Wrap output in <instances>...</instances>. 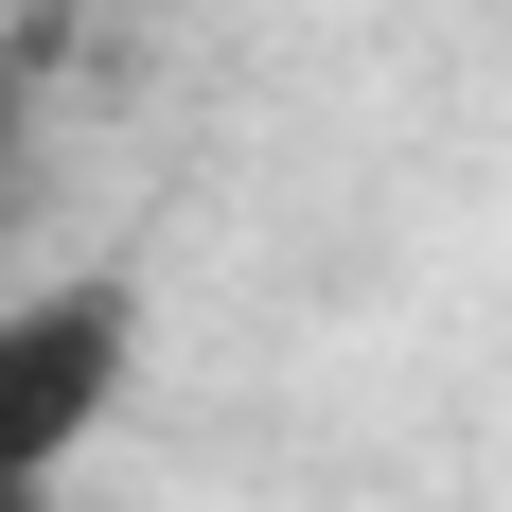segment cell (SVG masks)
I'll return each instance as SVG.
<instances>
[{
	"instance_id": "6da1fadb",
	"label": "cell",
	"mask_w": 512,
	"mask_h": 512,
	"mask_svg": "<svg viewBox=\"0 0 512 512\" xmlns=\"http://www.w3.org/2000/svg\"><path fill=\"white\" fill-rule=\"evenodd\" d=\"M124 371H142V283L124 265H71L36 301H0V512H53V477L124 407Z\"/></svg>"
},
{
	"instance_id": "7a4b0ae2",
	"label": "cell",
	"mask_w": 512,
	"mask_h": 512,
	"mask_svg": "<svg viewBox=\"0 0 512 512\" xmlns=\"http://www.w3.org/2000/svg\"><path fill=\"white\" fill-rule=\"evenodd\" d=\"M36 142V71H18V53H0V159Z\"/></svg>"
}]
</instances>
